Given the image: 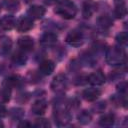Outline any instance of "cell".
<instances>
[{
  "mask_svg": "<svg viewBox=\"0 0 128 128\" xmlns=\"http://www.w3.org/2000/svg\"><path fill=\"white\" fill-rule=\"evenodd\" d=\"M57 42V35L51 32H47L45 34L42 35V37L40 38V43L41 45L45 46V47H50L55 45Z\"/></svg>",
  "mask_w": 128,
  "mask_h": 128,
  "instance_id": "obj_12",
  "label": "cell"
},
{
  "mask_svg": "<svg viewBox=\"0 0 128 128\" xmlns=\"http://www.w3.org/2000/svg\"><path fill=\"white\" fill-rule=\"evenodd\" d=\"M5 8L8 10V11H11V12H15V11H18L19 8H20V3L17 1V0H7L5 2Z\"/></svg>",
  "mask_w": 128,
  "mask_h": 128,
  "instance_id": "obj_22",
  "label": "cell"
},
{
  "mask_svg": "<svg viewBox=\"0 0 128 128\" xmlns=\"http://www.w3.org/2000/svg\"><path fill=\"white\" fill-rule=\"evenodd\" d=\"M46 108H47V103L45 100L43 99H38L36 100L32 106H31V111L33 114L35 115H42L44 114V112L46 111Z\"/></svg>",
  "mask_w": 128,
  "mask_h": 128,
  "instance_id": "obj_11",
  "label": "cell"
},
{
  "mask_svg": "<svg viewBox=\"0 0 128 128\" xmlns=\"http://www.w3.org/2000/svg\"><path fill=\"white\" fill-rule=\"evenodd\" d=\"M100 94H101V91L97 88H87L83 91L82 96L86 101L92 102V101H95L100 96Z\"/></svg>",
  "mask_w": 128,
  "mask_h": 128,
  "instance_id": "obj_13",
  "label": "cell"
},
{
  "mask_svg": "<svg viewBox=\"0 0 128 128\" xmlns=\"http://www.w3.org/2000/svg\"><path fill=\"white\" fill-rule=\"evenodd\" d=\"M53 2H56V0H46V3H49V4H51Z\"/></svg>",
  "mask_w": 128,
  "mask_h": 128,
  "instance_id": "obj_30",
  "label": "cell"
},
{
  "mask_svg": "<svg viewBox=\"0 0 128 128\" xmlns=\"http://www.w3.org/2000/svg\"><path fill=\"white\" fill-rule=\"evenodd\" d=\"M0 126H1V127H2V126H3V123H2V122H1V121H0Z\"/></svg>",
  "mask_w": 128,
  "mask_h": 128,
  "instance_id": "obj_31",
  "label": "cell"
},
{
  "mask_svg": "<svg viewBox=\"0 0 128 128\" xmlns=\"http://www.w3.org/2000/svg\"><path fill=\"white\" fill-rule=\"evenodd\" d=\"M18 126H19V127H30V126H31V124H30L29 122H27V121H23V122H22V123H20Z\"/></svg>",
  "mask_w": 128,
  "mask_h": 128,
  "instance_id": "obj_29",
  "label": "cell"
},
{
  "mask_svg": "<svg viewBox=\"0 0 128 128\" xmlns=\"http://www.w3.org/2000/svg\"><path fill=\"white\" fill-rule=\"evenodd\" d=\"M17 44H18L19 48L22 51L27 52V51H31L33 49L34 41H33V39L30 36H23V37H20L18 39Z\"/></svg>",
  "mask_w": 128,
  "mask_h": 128,
  "instance_id": "obj_7",
  "label": "cell"
},
{
  "mask_svg": "<svg viewBox=\"0 0 128 128\" xmlns=\"http://www.w3.org/2000/svg\"><path fill=\"white\" fill-rule=\"evenodd\" d=\"M83 41H84L83 34L79 30H72L66 36V42L69 45L74 46V47H78V46L82 45L83 44Z\"/></svg>",
  "mask_w": 128,
  "mask_h": 128,
  "instance_id": "obj_4",
  "label": "cell"
},
{
  "mask_svg": "<svg viewBox=\"0 0 128 128\" xmlns=\"http://www.w3.org/2000/svg\"><path fill=\"white\" fill-rule=\"evenodd\" d=\"M34 126L35 127H38V128H46V127H50V122L47 119L38 118V119L35 120Z\"/></svg>",
  "mask_w": 128,
  "mask_h": 128,
  "instance_id": "obj_23",
  "label": "cell"
},
{
  "mask_svg": "<svg viewBox=\"0 0 128 128\" xmlns=\"http://www.w3.org/2000/svg\"><path fill=\"white\" fill-rule=\"evenodd\" d=\"M7 115V109L3 104H0V118Z\"/></svg>",
  "mask_w": 128,
  "mask_h": 128,
  "instance_id": "obj_28",
  "label": "cell"
},
{
  "mask_svg": "<svg viewBox=\"0 0 128 128\" xmlns=\"http://www.w3.org/2000/svg\"><path fill=\"white\" fill-rule=\"evenodd\" d=\"M55 69V64L51 60H45L39 65V72L42 75H50Z\"/></svg>",
  "mask_w": 128,
  "mask_h": 128,
  "instance_id": "obj_14",
  "label": "cell"
},
{
  "mask_svg": "<svg viewBox=\"0 0 128 128\" xmlns=\"http://www.w3.org/2000/svg\"><path fill=\"white\" fill-rule=\"evenodd\" d=\"M94 11H95V6L91 1H87L84 3L82 9V14L84 18H90L94 13Z\"/></svg>",
  "mask_w": 128,
  "mask_h": 128,
  "instance_id": "obj_19",
  "label": "cell"
},
{
  "mask_svg": "<svg viewBox=\"0 0 128 128\" xmlns=\"http://www.w3.org/2000/svg\"><path fill=\"white\" fill-rule=\"evenodd\" d=\"M15 25V18L12 15H5L0 19V27L3 30H11Z\"/></svg>",
  "mask_w": 128,
  "mask_h": 128,
  "instance_id": "obj_15",
  "label": "cell"
},
{
  "mask_svg": "<svg viewBox=\"0 0 128 128\" xmlns=\"http://www.w3.org/2000/svg\"><path fill=\"white\" fill-rule=\"evenodd\" d=\"M125 59V52L119 47L109 48L106 52V61L109 65H123Z\"/></svg>",
  "mask_w": 128,
  "mask_h": 128,
  "instance_id": "obj_2",
  "label": "cell"
},
{
  "mask_svg": "<svg viewBox=\"0 0 128 128\" xmlns=\"http://www.w3.org/2000/svg\"><path fill=\"white\" fill-rule=\"evenodd\" d=\"M54 12L64 19H73L77 13V8L71 0H61L57 3Z\"/></svg>",
  "mask_w": 128,
  "mask_h": 128,
  "instance_id": "obj_1",
  "label": "cell"
},
{
  "mask_svg": "<svg viewBox=\"0 0 128 128\" xmlns=\"http://www.w3.org/2000/svg\"><path fill=\"white\" fill-rule=\"evenodd\" d=\"M105 108H106V102H104V101L97 102V103H96V104H94V105H93V107H92L93 111H94V112H96V113L103 112V111L105 110Z\"/></svg>",
  "mask_w": 128,
  "mask_h": 128,
  "instance_id": "obj_25",
  "label": "cell"
},
{
  "mask_svg": "<svg viewBox=\"0 0 128 128\" xmlns=\"http://www.w3.org/2000/svg\"><path fill=\"white\" fill-rule=\"evenodd\" d=\"M46 10L43 6L40 5H33L28 9V16L32 19H40L44 16Z\"/></svg>",
  "mask_w": 128,
  "mask_h": 128,
  "instance_id": "obj_10",
  "label": "cell"
},
{
  "mask_svg": "<svg viewBox=\"0 0 128 128\" xmlns=\"http://www.w3.org/2000/svg\"><path fill=\"white\" fill-rule=\"evenodd\" d=\"M55 122H57V124L59 126H65L69 123L71 117H70V114L64 110H57L55 112Z\"/></svg>",
  "mask_w": 128,
  "mask_h": 128,
  "instance_id": "obj_9",
  "label": "cell"
},
{
  "mask_svg": "<svg viewBox=\"0 0 128 128\" xmlns=\"http://www.w3.org/2000/svg\"><path fill=\"white\" fill-rule=\"evenodd\" d=\"M12 61L16 65H24L26 63V61H27V56L25 55L24 51L20 50V51H17V52H15L13 54Z\"/></svg>",
  "mask_w": 128,
  "mask_h": 128,
  "instance_id": "obj_17",
  "label": "cell"
},
{
  "mask_svg": "<svg viewBox=\"0 0 128 128\" xmlns=\"http://www.w3.org/2000/svg\"><path fill=\"white\" fill-rule=\"evenodd\" d=\"M11 87L3 83L0 88V103H7L11 98Z\"/></svg>",
  "mask_w": 128,
  "mask_h": 128,
  "instance_id": "obj_16",
  "label": "cell"
},
{
  "mask_svg": "<svg viewBox=\"0 0 128 128\" xmlns=\"http://www.w3.org/2000/svg\"><path fill=\"white\" fill-rule=\"evenodd\" d=\"M117 90L120 94H125L126 91H127V83L125 81H122L120 82L118 85H117Z\"/></svg>",
  "mask_w": 128,
  "mask_h": 128,
  "instance_id": "obj_27",
  "label": "cell"
},
{
  "mask_svg": "<svg viewBox=\"0 0 128 128\" xmlns=\"http://www.w3.org/2000/svg\"><path fill=\"white\" fill-rule=\"evenodd\" d=\"M33 28V20L29 16L21 17L16 22V29L19 32H27Z\"/></svg>",
  "mask_w": 128,
  "mask_h": 128,
  "instance_id": "obj_5",
  "label": "cell"
},
{
  "mask_svg": "<svg viewBox=\"0 0 128 128\" xmlns=\"http://www.w3.org/2000/svg\"><path fill=\"white\" fill-rule=\"evenodd\" d=\"M77 120H78V122H79L80 124L86 125V124H89V123L91 122V120H92V115H91L88 111L83 110V111H81V112L78 114Z\"/></svg>",
  "mask_w": 128,
  "mask_h": 128,
  "instance_id": "obj_20",
  "label": "cell"
},
{
  "mask_svg": "<svg viewBox=\"0 0 128 128\" xmlns=\"http://www.w3.org/2000/svg\"><path fill=\"white\" fill-rule=\"evenodd\" d=\"M97 24H98L100 27H102V28H104V29H107V28H109V27L112 26L113 21H112V19H111L109 16H107V15H102V16H100V17L97 19Z\"/></svg>",
  "mask_w": 128,
  "mask_h": 128,
  "instance_id": "obj_21",
  "label": "cell"
},
{
  "mask_svg": "<svg viewBox=\"0 0 128 128\" xmlns=\"http://www.w3.org/2000/svg\"><path fill=\"white\" fill-rule=\"evenodd\" d=\"M115 9H114V15L116 18H123L127 14V7L125 0H114Z\"/></svg>",
  "mask_w": 128,
  "mask_h": 128,
  "instance_id": "obj_8",
  "label": "cell"
},
{
  "mask_svg": "<svg viewBox=\"0 0 128 128\" xmlns=\"http://www.w3.org/2000/svg\"><path fill=\"white\" fill-rule=\"evenodd\" d=\"M10 115L12 116L13 119H18V118H21L22 115H23V110L20 109V108H14L10 111Z\"/></svg>",
  "mask_w": 128,
  "mask_h": 128,
  "instance_id": "obj_26",
  "label": "cell"
},
{
  "mask_svg": "<svg viewBox=\"0 0 128 128\" xmlns=\"http://www.w3.org/2000/svg\"><path fill=\"white\" fill-rule=\"evenodd\" d=\"M51 88L54 92L61 93L67 88V78L64 74H58L56 75L52 82H51Z\"/></svg>",
  "mask_w": 128,
  "mask_h": 128,
  "instance_id": "obj_3",
  "label": "cell"
},
{
  "mask_svg": "<svg viewBox=\"0 0 128 128\" xmlns=\"http://www.w3.org/2000/svg\"><path fill=\"white\" fill-rule=\"evenodd\" d=\"M0 10H1V5H0Z\"/></svg>",
  "mask_w": 128,
  "mask_h": 128,
  "instance_id": "obj_32",
  "label": "cell"
},
{
  "mask_svg": "<svg viewBox=\"0 0 128 128\" xmlns=\"http://www.w3.org/2000/svg\"><path fill=\"white\" fill-rule=\"evenodd\" d=\"M115 122V116L111 113H108V114H105L103 115L100 119H99V124L103 127H109V126H112Z\"/></svg>",
  "mask_w": 128,
  "mask_h": 128,
  "instance_id": "obj_18",
  "label": "cell"
},
{
  "mask_svg": "<svg viewBox=\"0 0 128 128\" xmlns=\"http://www.w3.org/2000/svg\"><path fill=\"white\" fill-rule=\"evenodd\" d=\"M116 41L120 45H125L127 43V41H128V34H127V32H120L116 36Z\"/></svg>",
  "mask_w": 128,
  "mask_h": 128,
  "instance_id": "obj_24",
  "label": "cell"
},
{
  "mask_svg": "<svg viewBox=\"0 0 128 128\" xmlns=\"http://www.w3.org/2000/svg\"><path fill=\"white\" fill-rule=\"evenodd\" d=\"M105 75L101 72V71H96L92 74H90L88 77H87V81L91 84V85H94V86H100L102 84L105 83Z\"/></svg>",
  "mask_w": 128,
  "mask_h": 128,
  "instance_id": "obj_6",
  "label": "cell"
}]
</instances>
